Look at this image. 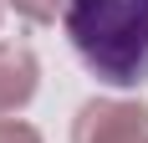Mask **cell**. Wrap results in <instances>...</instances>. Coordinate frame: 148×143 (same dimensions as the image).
I'll list each match as a JSON object with an SVG mask.
<instances>
[{"label": "cell", "instance_id": "7a4b0ae2", "mask_svg": "<svg viewBox=\"0 0 148 143\" xmlns=\"http://www.w3.org/2000/svg\"><path fill=\"white\" fill-rule=\"evenodd\" d=\"M148 133V107L128 97H92L72 118V143H138Z\"/></svg>", "mask_w": 148, "mask_h": 143}, {"label": "cell", "instance_id": "277c9868", "mask_svg": "<svg viewBox=\"0 0 148 143\" xmlns=\"http://www.w3.org/2000/svg\"><path fill=\"white\" fill-rule=\"evenodd\" d=\"M5 5H15V15L31 21V26H46V21H56L66 10V0H5Z\"/></svg>", "mask_w": 148, "mask_h": 143}, {"label": "cell", "instance_id": "52a82bcc", "mask_svg": "<svg viewBox=\"0 0 148 143\" xmlns=\"http://www.w3.org/2000/svg\"><path fill=\"white\" fill-rule=\"evenodd\" d=\"M0 10H5V0H0Z\"/></svg>", "mask_w": 148, "mask_h": 143}, {"label": "cell", "instance_id": "5b68a950", "mask_svg": "<svg viewBox=\"0 0 148 143\" xmlns=\"http://www.w3.org/2000/svg\"><path fill=\"white\" fill-rule=\"evenodd\" d=\"M0 143H41V133L31 123H15V118H0Z\"/></svg>", "mask_w": 148, "mask_h": 143}, {"label": "cell", "instance_id": "6da1fadb", "mask_svg": "<svg viewBox=\"0 0 148 143\" xmlns=\"http://www.w3.org/2000/svg\"><path fill=\"white\" fill-rule=\"evenodd\" d=\"M61 26L97 82L138 87L148 77V0H66Z\"/></svg>", "mask_w": 148, "mask_h": 143}, {"label": "cell", "instance_id": "3957f363", "mask_svg": "<svg viewBox=\"0 0 148 143\" xmlns=\"http://www.w3.org/2000/svg\"><path fill=\"white\" fill-rule=\"evenodd\" d=\"M41 87V61L31 46H10L0 41V118L5 113H21Z\"/></svg>", "mask_w": 148, "mask_h": 143}, {"label": "cell", "instance_id": "8992f818", "mask_svg": "<svg viewBox=\"0 0 148 143\" xmlns=\"http://www.w3.org/2000/svg\"><path fill=\"white\" fill-rule=\"evenodd\" d=\"M138 143H148V133H143V138H138Z\"/></svg>", "mask_w": 148, "mask_h": 143}]
</instances>
